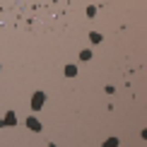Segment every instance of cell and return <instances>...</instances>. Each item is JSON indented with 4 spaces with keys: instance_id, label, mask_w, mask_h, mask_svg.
I'll return each mask as SVG.
<instances>
[{
    "instance_id": "4",
    "label": "cell",
    "mask_w": 147,
    "mask_h": 147,
    "mask_svg": "<svg viewBox=\"0 0 147 147\" xmlns=\"http://www.w3.org/2000/svg\"><path fill=\"white\" fill-rule=\"evenodd\" d=\"M65 75H68V77H75V75H77V68H75V65H65Z\"/></svg>"
},
{
    "instance_id": "7",
    "label": "cell",
    "mask_w": 147,
    "mask_h": 147,
    "mask_svg": "<svg viewBox=\"0 0 147 147\" xmlns=\"http://www.w3.org/2000/svg\"><path fill=\"white\" fill-rule=\"evenodd\" d=\"M80 58H82V60H89L92 53H89V51H82V53H80Z\"/></svg>"
},
{
    "instance_id": "1",
    "label": "cell",
    "mask_w": 147,
    "mask_h": 147,
    "mask_svg": "<svg viewBox=\"0 0 147 147\" xmlns=\"http://www.w3.org/2000/svg\"><path fill=\"white\" fill-rule=\"evenodd\" d=\"M44 101H46V94H44V92H36V94L32 96V109H34V111H39V109L44 106Z\"/></svg>"
},
{
    "instance_id": "3",
    "label": "cell",
    "mask_w": 147,
    "mask_h": 147,
    "mask_svg": "<svg viewBox=\"0 0 147 147\" xmlns=\"http://www.w3.org/2000/svg\"><path fill=\"white\" fill-rule=\"evenodd\" d=\"M15 113H7V116H5V121H3V123H0V125H15Z\"/></svg>"
},
{
    "instance_id": "5",
    "label": "cell",
    "mask_w": 147,
    "mask_h": 147,
    "mask_svg": "<svg viewBox=\"0 0 147 147\" xmlns=\"http://www.w3.org/2000/svg\"><path fill=\"white\" fill-rule=\"evenodd\" d=\"M104 147H118V140H116V138H109L106 142H104Z\"/></svg>"
},
{
    "instance_id": "6",
    "label": "cell",
    "mask_w": 147,
    "mask_h": 147,
    "mask_svg": "<svg viewBox=\"0 0 147 147\" xmlns=\"http://www.w3.org/2000/svg\"><path fill=\"white\" fill-rule=\"evenodd\" d=\"M89 39H92V44H99V41H101V34L92 32V34H89Z\"/></svg>"
},
{
    "instance_id": "2",
    "label": "cell",
    "mask_w": 147,
    "mask_h": 147,
    "mask_svg": "<svg viewBox=\"0 0 147 147\" xmlns=\"http://www.w3.org/2000/svg\"><path fill=\"white\" fill-rule=\"evenodd\" d=\"M27 125L32 128V130H41V123L34 118V116H29V118H27Z\"/></svg>"
}]
</instances>
